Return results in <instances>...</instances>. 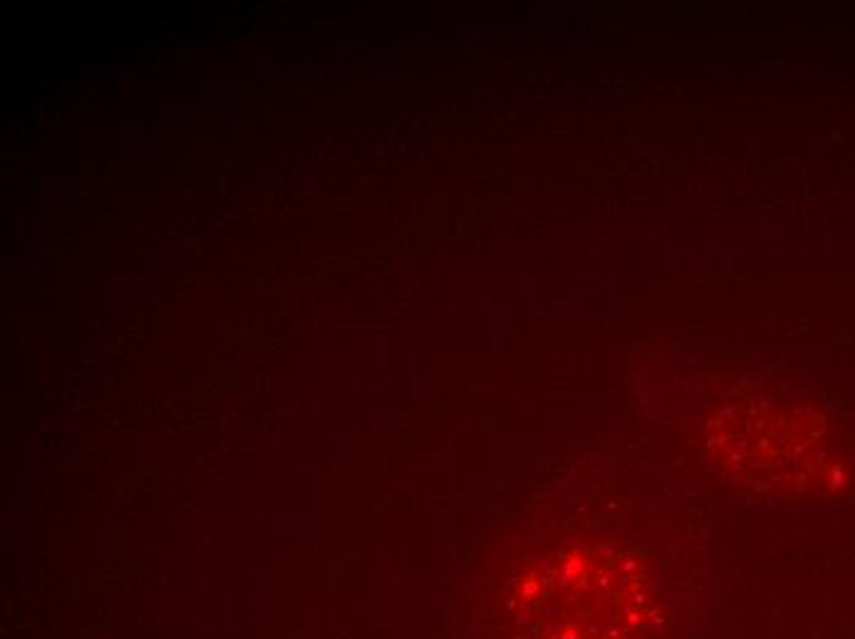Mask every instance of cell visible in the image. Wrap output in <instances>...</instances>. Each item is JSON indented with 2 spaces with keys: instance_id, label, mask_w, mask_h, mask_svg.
<instances>
[{
  "instance_id": "cell-1",
  "label": "cell",
  "mask_w": 855,
  "mask_h": 639,
  "mask_svg": "<svg viewBox=\"0 0 855 639\" xmlns=\"http://www.w3.org/2000/svg\"><path fill=\"white\" fill-rule=\"evenodd\" d=\"M546 580V600H539L546 619H570L580 639H639L654 623L652 590L625 556L578 551L558 558Z\"/></svg>"
}]
</instances>
